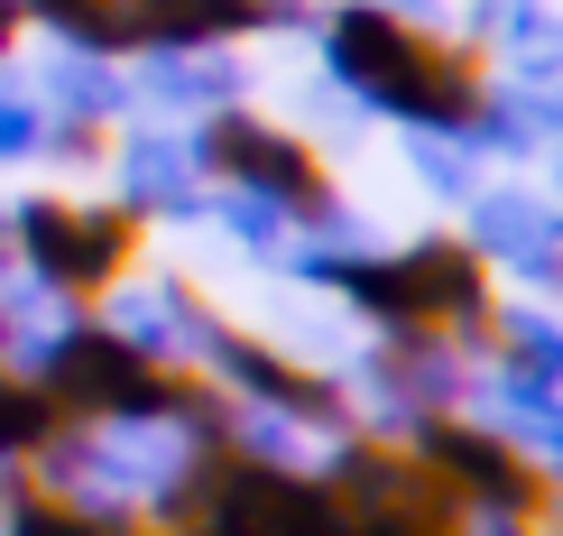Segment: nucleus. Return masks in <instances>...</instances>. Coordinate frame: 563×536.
I'll use <instances>...</instances> for the list:
<instances>
[{
	"label": "nucleus",
	"mask_w": 563,
	"mask_h": 536,
	"mask_svg": "<svg viewBox=\"0 0 563 536\" xmlns=\"http://www.w3.org/2000/svg\"><path fill=\"white\" fill-rule=\"evenodd\" d=\"M314 37H323V75L407 139H462L489 102L481 37H453L434 19H397L388 0H333L314 19Z\"/></svg>",
	"instance_id": "f257e3e1"
},
{
	"label": "nucleus",
	"mask_w": 563,
	"mask_h": 536,
	"mask_svg": "<svg viewBox=\"0 0 563 536\" xmlns=\"http://www.w3.org/2000/svg\"><path fill=\"white\" fill-rule=\"evenodd\" d=\"M333 296L369 324L379 342H443V352H489V260L462 231H416V241L361 250V260L333 269Z\"/></svg>",
	"instance_id": "f03ea898"
},
{
	"label": "nucleus",
	"mask_w": 563,
	"mask_h": 536,
	"mask_svg": "<svg viewBox=\"0 0 563 536\" xmlns=\"http://www.w3.org/2000/svg\"><path fill=\"white\" fill-rule=\"evenodd\" d=\"M185 149H195V176H203V185H231V195L268 204L296 241H305V231H333V222L351 214L314 139H296L287 121H268V111H250V102L195 121V130H185Z\"/></svg>",
	"instance_id": "7ed1b4c3"
},
{
	"label": "nucleus",
	"mask_w": 563,
	"mask_h": 536,
	"mask_svg": "<svg viewBox=\"0 0 563 536\" xmlns=\"http://www.w3.org/2000/svg\"><path fill=\"white\" fill-rule=\"evenodd\" d=\"M185 370H195V380H213L222 398L250 407V416H287V426L314 435V445L351 435V389L333 380V370H305L296 352H277V342L222 324L195 287H185Z\"/></svg>",
	"instance_id": "20e7f679"
},
{
	"label": "nucleus",
	"mask_w": 563,
	"mask_h": 536,
	"mask_svg": "<svg viewBox=\"0 0 563 536\" xmlns=\"http://www.w3.org/2000/svg\"><path fill=\"white\" fill-rule=\"evenodd\" d=\"M10 250H19V277H29L37 296H56V306H102V296H121V277L139 269V214L121 204H75V195H29L10 204Z\"/></svg>",
	"instance_id": "39448f33"
},
{
	"label": "nucleus",
	"mask_w": 563,
	"mask_h": 536,
	"mask_svg": "<svg viewBox=\"0 0 563 536\" xmlns=\"http://www.w3.org/2000/svg\"><path fill=\"white\" fill-rule=\"evenodd\" d=\"M407 453L462 500V527H481V518H499V527H545L554 481L536 472L508 435H489L481 416H434V426L407 435Z\"/></svg>",
	"instance_id": "423d86ee"
},
{
	"label": "nucleus",
	"mask_w": 563,
	"mask_h": 536,
	"mask_svg": "<svg viewBox=\"0 0 563 536\" xmlns=\"http://www.w3.org/2000/svg\"><path fill=\"white\" fill-rule=\"evenodd\" d=\"M351 389L369 398L379 435L407 445V435L434 426V416H462V398H472V361L443 352V342H369L361 370H351Z\"/></svg>",
	"instance_id": "0eeeda50"
},
{
	"label": "nucleus",
	"mask_w": 563,
	"mask_h": 536,
	"mask_svg": "<svg viewBox=\"0 0 563 536\" xmlns=\"http://www.w3.org/2000/svg\"><path fill=\"white\" fill-rule=\"evenodd\" d=\"M102 167H111V204H121V214H139V222H195V214H203V195H213V185L195 176V149H185V130H167V121L121 130Z\"/></svg>",
	"instance_id": "6e6552de"
},
{
	"label": "nucleus",
	"mask_w": 563,
	"mask_h": 536,
	"mask_svg": "<svg viewBox=\"0 0 563 536\" xmlns=\"http://www.w3.org/2000/svg\"><path fill=\"white\" fill-rule=\"evenodd\" d=\"M462 241H472L489 269L527 277V287H563V214L545 195H527V185H481Z\"/></svg>",
	"instance_id": "1a4fd4ad"
},
{
	"label": "nucleus",
	"mask_w": 563,
	"mask_h": 536,
	"mask_svg": "<svg viewBox=\"0 0 563 536\" xmlns=\"http://www.w3.org/2000/svg\"><path fill=\"white\" fill-rule=\"evenodd\" d=\"M148 75H139V111H157V121H213V111H241L250 75L222 56V46H195V56H139Z\"/></svg>",
	"instance_id": "9d476101"
},
{
	"label": "nucleus",
	"mask_w": 563,
	"mask_h": 536,
	"mask_svg": "<svg viewBox=\"0 0 563 536\" xmlns=\"http://www.w3.org/2000/svg\"><path fill=\"white\" fill-rule=\"evenodd\" d=\"M65 56H102V65H130L148 56V10L139 0H19Z\"/></svg>",
	"instance_id": "9b49d317"
},
{
	"label": "nucleus",
	"mask_w": 563,
	"mask_h": 536,
	"mask_svg": "<svg viewBox=\"0 0 563 536\" xmlns=\"http://www.w3.org/2000/svg\"><path fill=\"white\" fill-rule=\"evenodd\" d=\"M29 92H37L46 121H65V130H121L130 111H139L130 75H121V65H102V56H56Z\"/></svg>",
	"instance_id": "f8f14e48"
},
{
	"label": "nucleus",
	"mask_w": 563,
	"mask_h": 536,
	"mask_svg": "<svg viewBox=\"0 0 563 536\" xmlns=\"http://www.w3.org/2000/svg\"><path fill=\"white\" fill-rule=\"evenodd\" d=\"M481 426L508 435V445H518L536 472L563 491V389H527V380H508V370H499V380L481 389Z\"/></svg>",
	"instance_id": "ddd939ff"
},
{
	"label": "nucleus",
	"mask_w": 563,
	"mask_h": 536,
	"mask_svg": "<svg viewBox=\"0 0 563 536\" xmlns=\"http://www.w3.org/2000/svg\"><path fill=\"white\" fill-rule=\"evenodd\" d=\"M489 361L508 370V380H527V389H563V315L545 306H499L489 315Z\"/></svg>",
	"instance_id": "4468645a"
},
{
	"label": "nucleus",
	"mask_w": 563,
	"mask_h": 536,
	"mask_svg": "<svg viewBox=\"0 0 563 536\" xmlns=\"http://www.w3.org/2000/svg\"><path fill=\"white\" fill-rule=\"evenodd\" d=\"M56 426H65L56 398H46L19 361H0V472H29V462L56 445Z\"/></svg>",
	"instance_id": "2eb2a0df"
},
{
	"label": "nucleus",
	"mask_w": 563,
	"mask_h": 536,
	"mask_svg": "<svg viewBox=\"0 0 563 536\" xmlns=\"http://www.w3.org/2000/svg\"><path fill=\"white\" fill-rule=\"evenodd\" d=\"M121 527H130V518H92V508L37 491L29 472L0 481V536H121Z\"/></svg>",
	"instance_id": "dca6fc26"
},
{
	"label": "nucleus",
	"mask_w": 563,
	"mask_h": 536,
	"mask_svg": "<svg viewBox=\"0 0 563 536\" xmlns=\"http://www.w3.org/2000/svg\"><path fill=\"white\" fill-rule=\"evenodd\" d=\"M203 214H213V222L231 231V241L250 250V260H287V250H296V231L277 222L268 204H250V195H231V185H213V195H203Z\"/></svg>",
	"instance_id": "f3484780"
},
{
	"label": "nucleus",
	"mask_w": 563,
	"mask_h": 536,
	"mask_svg": "<svg viewBox=\"0 0 563 536\" xmlns=\"http://www.w3.org/2000/svg\"><path fill=\"white\" fill-rule=\"evenodd\" d=\"M37 149H46V111H37V92L0 75V167H29Z\"/></svg>",
	"instance_id": "a211bd4d"
},
{
	"label": "nucleus",
	"mask_w": 563,
	"mask_h": 536,
	"mask_svg": "<svg viewBox=\"0 0 563 536\" xmlns=\"http://www.w3.org/2000/svg\"><path fill=\"white\" fill-rule=\"evenodd\" d=\"M416 167H426L434 195H462V204L481 195V185H472V149H462V139H416Z\"/></svg>",
	"instance_id": "6ab92c4d"
},
{
	"label": "nucleus",
	"mask_w": 563,
	"mask_h": 536,
	"mask_svg": "<svg viewBox=\"0 0 563 536\" xmlns=\"http://www.w3.org/2000/svg\"><path fill=\"white\" fill-rule=\"evenodd\" d=\"M37 157H65V167H102L111 157V130H65V121H46V149Z\"/></svg>",
	"instance_id": "aec40b11"
},
{
	"label": "nucleus",
	"mask_w": 563,
	"mask_h": 536,
	"mask_svg": "<svg viewBox=\"0 0 563 536\" xmlns=\"http://www.w3.org/2000/svg\"><path fill=\"white\" fill-rule=\"evenodd\" d=\"M19 29H29V10H19V0H0V65H10V46H19Z\"/></svg>",
	"instance_id": "412c9836"
},
{
	"label": "nucleus",
	"mask_w": 563,
	"mask_h": 536,
	"mask_svg": "<svg viewBox=\"0 0 563 536\" xmlns=\"http://www.w3.org/2000/svg\"><path fill=\"white\" fill-rule=\"evenodd\" d=\"M19 277V250H10V222H0V287Z\"/></svg>",
	"instance_id": "4be33fe9"
},
{
	"label": "nucleus",
	"mask_w": 563,
	"mask_h": 536,
	"mask_svg": "<svg viewBox=\"0 0 563 536\" xmlns=\"http://www.w3.org/2000/svg\"><path fill=\"white\" fill-rule=\"evenodd\" d=\"M554 214H563V139H554Z\"/></svg>",
	"instance_id": "5701e85b"
},
{
	"label": "nucleus",
	"mask_w": 563,
	"mask_h": 536,
	"mask_svg": "<svg viewBox=\"0 0 563 536\" xmlns=\"http://www.w3.org/2000/svg\"><path fill=\"white\" fill-rule=\"evenodd\" d=\"M0 481H10V472H0Z\"/></svg>",
	"instance_id": "b1692460"
}]
</instances>
